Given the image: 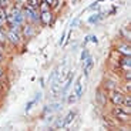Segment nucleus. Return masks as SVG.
Instances as JSON below:
<instances>
[{
	"mask_svg": "<svg viewBox=\"0 0 131 131\" xmlns=\"http://www.w3.org/2000/svg\"><path fill=\"white\" fill-rule=\"evenodd\" d=\"M7 37H9L10 41L14 43V44H16V43H19V34H17L16 31H13V30H12V31L9 33V34H7Z\"/></svg>",
	"mask_w": 131,
	"mask_h": 131,
	"instance_id": "39448f33",
	"label": "nucleus"
},
{
	"mask_svg": "<svg viewBox=\"0 0 131 131\" xmlns=\"http://www.w3.org/2000/svg\"><path fill=\"white\" fill-rule=\"evenodd\" d=\"M83 63H84V74L87 75V74L90 73V70L93 69V64H94V61H93L91 57H89V59H85Z\"/></svg>",
	"mask_w": 131,
	"mask_h": 131,
	"instance_id": "20e7f679",
	"label": "nucleus"
},
{
	"mask_svg": "<svg viewBox=\"0 0 131 131\" xmlns=\"http://www.w3.org/2000/svg\"><path fill=\"white\" fill-rule=\"evenodd\" d=\"M118 51H121L124 56H130V50H128V47H120Z\"/></svg>",
	"mask_w": 131,
	"mask_h": 131,
	"instance_id": "ddd939ff",
	"label": "nucleus"
},
{
	"mask_svg": "<svg viewBox=\"0 0 131 131\" xmlns=\"http://www.w3.org/2000/svg\"><path fill=\"white\" fill-rule=\"evenodd\" d=\"M0 41H2V43L6 41V34H4V31L2 29H0Z\"/></svg>",
	"mask_w": 131,
	"mask_h": 131,
	"instance_id": "f3484780",
	"label": "nucleus"
},
{
	"mask_svg": "<svg viewBox=\"0 0 131 131\" xmlns=\"http://www.w3.org/2000/svg\"><path fill=\"white\" fill-rule=\"evenodd\" d=\"M101 17H103V14H101V13L94 14L93 17H90V19H89V21H90V23H95V21H98V20L101 19Z\"/></svg>",
	"mask_w": 131,
	"mask_h": 131,
	"instance_id": "1a4fd4ad",
	"label": "nucleus"
},
{
	"mask_svg": "<svg viewBox=\"0 0 131 131\" xmlns=\"http://www.w3.org/2000/svg\"><path fill=\"white\" fill-rule=\"evenodd\" d=\"M123 98H124V95H123L121 93H118V91H113L111 95H110V100H111V103L114 105H121L123 104Z\"/></svg>",
	"mask_w": 131,
	"mask_h": 131,
	"instance_id": "f03ea898",
	"label": "nucleus"
},
{
	"mask_svg": "<svg viewBox=\"0 0 131 131\" xmlns=\"http://www.w3.org/2000/svg\"><path fill=\"white\" fill-rule=\"evenodd\" d=\"M24 34H26V36L29 37V36H33V34H34V31H33V30H31V27L29 26L26 30H24Z\"/></svg>",
	"mask_w": 131,
	"mask_h": 131,
	"instance_id": "dca6fc26",
	"label": "nucleus"
},
{
	"mask_svg": "<svg viewBox=\"0 0 131 131\" xmlns=\"http://www.w3.org/2000/svg\"><path fill=\"white\" fill-rule=\"evenodd\" d=\"M75 94H77V97H81L83 91H81V79L77 81V84H75Z\"/></svg>",
	"mask_w": 131,
	"mask_h": 131,
	"instance_id": "6e6552de",
	"label": "nucleus"
},
{
	"mask_svg": "<svg viewBox=\"0 0 131 131\" xmlns=\"http://www.w3.org/2000/svg\"><path fill=\"white\" fill-rule=\"evenodd\" d=\"M0 26H2V21H0Z\"/></svg>",
	"mask_w": 131,
	"mask_h": 131,
	"instance_id": "4be33fe9",
	"label": "nucleus"
},
{
	"mask_svg": "<svg viewBox=\"0 0 131 131\" xmlns=\"http://www.w3.org/2000/svg\"><path fill=\"white\" fill-rule=\"evenodd\" d=\"M6 19H7L6 12H4V9H3V7H0V21L3 23V21H6Z\"/></svg>",
	"mask_w": 131,
	"mask_h": 131,
	"instance_id": "9d476101",
	"label": "nucleus"
},
{
	"mask_svg": "<svg viewBox=\"0 0 131 131\" xmlns=\"http://www.w3.org/2000/svg\"><path fill=\"white\" fill-rule=\"evenodd\" d=\"M74 117H75V114L73 111H70L69 114L66 115V118H64V125H69L70 123L73 121V120H74Z\"/></svg>",
	"mask_w": 131,
	"mask_h": 131,
	"instance_id": "423d86ee",
	"label": "nucleus"
},
{
	"mask_svg": "<svg viewBox=\"0 0 131 131\" xmlns=\"http://www.w3.org/2000/svg\"><path fill=\"white\" fill-rule=\"evenodd\" d=\"M0 77H2V71H0Z\"/></svg>",
	"mask_w": 131,
	"mask_h": 131,
	"instance_id": "412c9836",
	"label": "nucleus"
},
{
	"mask_svg": "<svg viewBox=\"0 0 131 131\" xmlns=\"http://www.w3.org/2000/svg\"><path fill=\"white\" fill-rule=\"evenodd\" d=\"M39 7L41 9V12H46V10H49V7H50V6L46 3V2H43V3H40V4H39Z\"/></svg>",
	"mask_w": 131,
	"mask_h": 131,
	"instance_id": "4468645a",
	"label": "nucleus"
},
{
	"mask_svg": "<svg viewBox=\"0 0 131 131\" xmlns=\"http://www.w3.org/2000/svg\"><path fill=\"white\" fill-rule=\"evenodd\" d=\"M2 60H3V54H2V53H0V61H2Z\"/></svg>",
	"mask_w": 131,
	"mask_h": 131,
	"instance_id": "aec40b11",
	"label": "nucleus"
},
{
	"mask_svg": "<svg viewBox=\"0 0 131 131\" xmlns=\"http://www.w3.org/2000/svg\"><path fill=\"white\" fill-rule=\"evenodd\" d=\"M49 6H51V7H57L59 6V0H44Z\"/></svg>",
	"mask_w": 131,
	"mask_h": 131,
	"instance_id": "9b49d317",
	"label": "nucleus"
},
{
	"mask_svg": "<svg viewBox=\"0 0 131 131\" xmlns=\"http://www.w3.org/2000/svg\"><path fill=\"white\" fill-rule=\"evenodd\" d=\"M113 114H114L115 117H118L120 120H124V121H127L128 118H130V114H128L127 111H124L121 107H118V105L113 110Z\"/></svg>",
	"mask_w": 131,
	"mask_h": 131,
	"instance_id": "f257e3e1",
	"label": "nucleus"
},
{
	"mask_svg": "<svg viewBox=\"0 0 131 131\" xmlns=\"http://www.w3.org/2000/svg\"><path fill=\"white\" fill-rule=\"evenodd\" d=\"M87 57H89V51H87V50H84V51L81 53V61H84Z\"/></svg>",
	"mask_w": 131,
	"mask_h": 131,
	"instance_id": "a211bd4d",
	"label": "nucleus"
},
{
	"mask_svg": "<svg viewBox=\"0 0 131 131\" xmlns=\"http://www.w3.org/2000/svg\"><path fill=\"white\" fill-rule=\"evenodd\" d=\"M39 4H40L39 0H27V4H26V6H29L30 9H34V10H36L37 7H39Z\"/></svg>",
	"mask_w": 131,
	"mask_h": 131,
	"instance_id": "0eeeda50",
	"label": "nucleus"
},
{
	"mask_svg": "<svg viewBox=\"0 0 131 131\" xmlns=\"http://www.w3.org/2000/svg\"><path fill=\"white\" fill-rule=\"evenodd\" d=\"M75 100H77V94H75V93H71V94H70V97H69V103L71 104V103L75 101Z\"/></svg>",
	"mask_w": 131,
	"mask_h": 131,
	"instance_id": "2eb2a0df",
	"label": "nucleus"
},
{
	"mask_svg": "<svg viewBox=\"0 0 131 131\" xmlns=\"http://www.w3.org/2000/svg\"><path fill=\"white\" fill-rule=\"evenodd\" d=\"M89 40H90V41H93V43H97V41H98L95 36H90V37H89Z\"/></svg>",
	"mask_w": 131,
	"mask_h": 131,
	"instance_id": "6ab92c4d",
	"label": "nucleus"
},
{
	"mask_svg": "<svg viewBox=\"0 0 131 131\" xmlns=\"http://www.w3.org/2000/svg\"><path fill=\"white\" fill-rule=\"evenodd\" d=\"M53 20V14L50 13V10H46V12H41V14H40V21H41L44 26H47V24L51 23Z\"/></svg>",
	"mask_w": 131,
	"mask_h": 131,
	"instance_id": "7ed1b4c3",
	"label": "nucleus"
},
{
	"mask_svg": "<svg viewBox=\"0 0 131 131\" xmlns=\"http://www.w3.org/2000/svg\"><path fill=\"white\" fill-rule=\"evenodd\" d=\"M123 104H124L125 107H131V98L130 97H124L123 98Z\"/></svg>",
	"mask_w": 131,
	"mask_h": 131,
	"instance_id": "f8f14e48",
	"label": "nucleus"
}]
</instances>
